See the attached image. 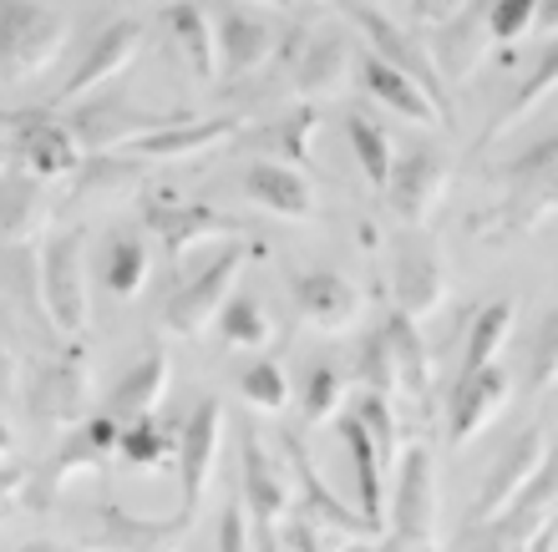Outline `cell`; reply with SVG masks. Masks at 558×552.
<instances>
[{
  "label": "cell",
  "mask_w": 558,
  "mask_h": 552,
  "mask_svg": "<svg viewBox=\"0 0 558 552\" xmlns=\"http://www.w3.org/2000/svg\"><path fill=\"white\" fill-rule=\"evenodd\" d=\"M558 213V137L533 143L523 158L508 162V188H502L498 208H487V219L477 223L483 244H513L538 223Z\"/></svg>",
  "instance_id": "1"
},
{
  "label": "cell",
  "mask_w": 558,
  "mask_h": 552,
  "mask_svg": "<svg viewBox=\"0 0 558 552\" xmlns=\"http://www.w3.org/2000/svg\"><path fill=\"white\" fill-rule=\"evenodd\" d=\"M72 26L46 0H0V76L5 82H36L61 57Z\"/></svg>",
  "instance_id": "2"
},
{
  "label": "cell",
  "mask_w": 558,
  "mask_h": 552,
  "mask_svg": "<svg viewBox=\"0 0 558 552\" xmlns=\"http://www.w3.org/2000/svg\"><path fill=\"white\" fill-rule=\"evenodd\" d=\"M82 248H87V233L66 229L41 248V263H36V290H41L46 320L57 324V334H66V340H82L92 324L87 254Z\"/></svg>",
  "instance_id": "3"
},
{
  "label": "cell",
  "mask_w": 558,
  "mask_h": 552,
  "mask_svg": "<svg viewBox=\"0 0 558 552\" xmlns=\"http://www.w3.org/2000/svg\"><path fill=\"white\" fill-rule=\"evenodd\" d=\"M386 523L397 552H432L437 548V462L432 446H407L397 456V492L386 496Z\"/></svg>",
  "instance_id": "4"
},
{
  "label": "cell",
  "mask_w": 558,
  "mask_h": 552,
  "mask_svg": "<svg viewBox=\"0 0 558 552\" xmlns=\"http://www.w3.org/2000/svg\"><path fill=\"white\" fill-rule=\"evenodd\" d=\"M0 143L21 173L41 177V183H61V177L82 173V143L66 132V122H57L51 107L0 116Z\"/></svg>",
  "instance_id": "5"
},
{
  "label": "cell",
  "mask_w": 558,
  "mask_h": 552,
  "mask_svg": "<svg viewBox=\"0 0 558 552\" xmlns=\"http://www.w3.org/2000/svg\"><path fill=\"white\" fill-rule=\"evenodd\" d=\"M265 259L269 248L254 238V244H234V248H219V259L208 263L198 279H189L183 290L168 299V324H173L178 334H189V340H198V334L214 330V320H219V309L229 305V294H234L239 274H244V263Z\"/></svg>",
  "instance_id": "6"
},
{
  "label": "cell",
  "mask_w": 558,
  "mask_h": 552,
  "mask_svg": "<svg viewBox=\"0 0 558 552\" xmlns=\"http://www.w3.org/2000/svg\"><path fill=\"white\" fill-rule=\"evenodd\" d=\"M183 116L189 112H147V107H137L112 91V97H92V102L72 107V112H66V132L82 143V152H122V147H133L137 137L173 127Z\"/></svg>",
  "instance_id": "7"
},
{
  "label": "cell",
  "mask_w": 558,
  "mask_h": 552,
  "mask_svg": "<svg viewBox=\"0 0 558 552\" xmlns=\"http://www.w3.org/2000/svg\"><path fill=\"white\" fill-rule=\"evenodd\" d=\"M223 401L219 395H204L198 406H193V416L183 421V431H178V487H183V512H178V527L189 532L193 517H198V507H204V492L208 481H214V471H219V446H223Z\"/></svg>",
  "instance_id": "8"
},
{
  "label": "cell",
  "mask_w": 558,
  "mask_h": 552,
  "mask_svg": "<svg viewBox=\"0 0 558 552\" xmlns=\"http://www.w3.org/2000/svg\"><path fill=\"white\" fill-rule=\"evenodd\" d=\"M345 11H351V21H355V26L366 30L371 57H376V61H386V66H397L401 76H412L416 87H422L426 97H432V102H437L441 112H447V116H452V122H457V112H452V97H447V82H441V72H437V66H432V57H426V46L416 41L412 30H407V26H397L391 15H381V11H376V5H366V0H351Z\"/></svg>",
  "instance_id": "9"
},
{
  "label": "cell",
  "mask_w": 558,
  "mask_h": 552,
  "mask_svg": "<svg viewBox=\"0 0 558 552\" xmlns=\"http://www.w3.org/2000/svg\"><path fill=\"white\" fill-rule=\"evenodd\" d=\"M137 51H143V21H112V26H102L87 41L82 61L66 72L61 91L51 97V107H76L82 97H92L97 87H107L112 76H122L128 66H133Z\"/></svg>",
  "instance_id": "10"
},
{
  "label": "cell",
  "mask_w": 558,
  "mask_h": 552,
  "mask_svg": "<svg viewBox=\"0 0 558 552\" xmlns=\"http://www.w3.org/2000/svg\"><path fill=\"white\" fill-rule=\"evenodd\" d=\"M508 395H513V376H508L498 360L483 365V370H468V376L457 380L452 406H447V441H452V446L477 441L487 426L502 416Z\"/></svg>",
  "instance_id": "11"
},
{
  "label": "cell",
  "mask_w": 558,
  "mask_h": 552,
  "mask_svg": "<svg viewBox=\"0 0 558 552\" xmlns=\"http://www.w3.org/2000/svg\"><path fill=\"white\" fill-rule=\"evenodd\" d=\"M544 456H548V437L538 431V426H529V431H518V437L508 441V451L498 456V466L487 471L483 492H477V502H472L468 527H483V523H493L498 512L513 507V496L533 481V471L544 466Z\"/></svg>",
  "instance_id": "12"
},
{
  "label": "cell",
  "mask_w": 558,
  "mask_h": 552,
  "mask_svg": "<svg viewBox=\"0 0 558 552\" xmlns=\"http://www.w3.org/2000/svg\"><path fill=\"white\" fill-rule=\"evenodd\" d=\"M381 193L401 223H426L437 213L441 193H447V162H441L437 152L416 147V152L391 162V177H386Z\"/></svg>",
  "instance_id": "13"
},
{
  "label": "cell",
  "mask_w": 558,
  "mask_h": 552,
  "mask_svg": "<svg viewBox=\"0 0 558 552\" xmlns=\"http://www.w3.org/2000/svg\"><path fill=\"white\" fill-rule=\"evenodd\" d=\"M290 290H294V309H300V320H305L310 330L340 334L361 320V294H355V284L345 274H336V269L300 274Z\"/></svg>",
  "instance_id": "14"
},
{
  "label": "cell",
  "mask_w": 558,
  "mask_h": 552,
  "mask_svg": "<svg viewBox=\"0 0 558 552\" xmlns=\"http://www.w3.org/2000/svg\"><path fill=\"white\" fill-rule=\"evenodd\" d=\"M147 229L162 238V248H168V259L173 263L198 244H214V238H244V233H250L239 219H229V213H219V208H208V204L147 208Z\"/></svg>",
  "instance_id": "15"
},
{
  "label": "cell",
  "mask_w": 558,
  "mask_h": 552,
  "mask_svg": "<svg viewBox=\"0 0 558 552\" xmlns=\"http://www.w3.org/2000/svg\"><path fill=\"white\" fill-rule=\"evenodd\" d=\"M26 406L41 426H76L87 416V376L76 360L41 365L26 385Z\"/></svg>",
  "instance_id": "16"
},
{
  "label": "cell",
  "mask_w": 558,
  "mask_h": 552,
  "mask_svg": "<svg viewBox=\"0 0 558 552\" xmlns=\"http://www.w3.org/2000/svg\"><path fill=\"white\" fill-rule=\"evenodd\" d=\"M234 132H239V116H183L173 127L137 137V143L122 147V152L137 162H168V158L178 162V158H198L208 147H219L223 137H234Z\"/></svg>",
  "instance_id": "17"
},
{
  "label": "cell",
  "mask_w": 558,
  "mask_h": 552,
  "mask_svg": "<svg viewBox=\"0 0 558 552\" xmlns=\"http://www.w3.org/2000/svg\"><path fill=\"white\" fill-rule=\"evenodd\" d=\"M391 299L412 320H426V315L441 309V299H447V269H441V259L432 248L407 244L397 254V263H391Z\"/></svg>",
  "instance_id": "18"
},
{
  "label": "cell",
  "mask_w": 558,
  "mask_h": 552,
  "mask_svg": "<svg viewBox=\"0 0 558 552\" xmlns=\"http://www.w3.org/2000/svg\"><path fill=\"white\" fill-rule=\"evenodd\" d=\"M244 193L275 219H294V223L315 219V188H310L305 168H294V162H254L244 173Z\"/></svg>",
  "instance_id": "19"
},
{
  "label": "cell",
  "mask_w": 558,
  "mask_h": 552,
  "mask_svg": "<svg viewBox=\"0 0 558 552\" xmlns=\"http://www.w3.org/2000/svg\"><path fill=\"white\" fill-rule=\"evenodd\" d=\"M168 376H173V360H168V349L162 345H153L143 360L122 370V380L112 385V395H107V416H112L118 426L153 416L158 401L168 395Z\"/></svg>",
  "instance_id": "20"
},
{
  "label": "cell",
  "mask_w": 558,
  "mask_h": 552,
  "mask_svg": "<svg viewBox=\"0 0 558 552\" xmlns=\"http://www.w3.org/2000/svg\"><path fill=\"white\" fill-rule=\"evenodd\" d=\"M351 76H355L351 46L340 41V36H315L310 51L300 57V66H294V87H300L305 102H325V97H345Z\"/></svg>",
  "instance_id": "21"
},
{
  "label": "cell",
  "mask_w": 558,
  "mask_h": 552,
  "mask_svg": "<svg viewBox=\"0 0 558 552\" xmlns=\"http://www.w3.org/2000/svg\"><path fill=\"white\" fill-rule=\"evenodd\" d=\"M46 213H51V204H46V183L41 177L21 173V168H5V177H0V244H26V238H36L46 223Z\"/></svg>",
  "instance_id": "22"
},
{
  "label": "cell",
  "mask_w": 558,
  "mask_h": 552,
  "mask_svg": "<svg viewBox=\"0 0 558 552\" xmlns=\"http://www.w3.org/2000/svg\"><path fill=\"white\" fill-rule=\"evenodd\" d=\"M269 51H275V30H269L259 15H244V11L219 15V61H223V76H229V82L254 76L269 61Z\"/></svg>",
  "instance_id": "23"
},
{
  "label": "cell",
  "mask_w": 558,
  "mask_h": 552,
  "mask_svg": "<svg viewBox=\"0 0 558 552\" xmlns=\"http://www.w3.org/2000/svg\"><path fill=\"white\" fill-rule=\"evenodd\" d=\"M118 431L122 426L112 421V416H97V421L76 426L72 437H66V446L57 451V462H51V471H46V496L61 492L72 477H82V471H97V466L118 451Z\"/></svg>",
  "instance_id": "24"
},
{
  "label": "cell",
  "mask_w": 558,
  "mask_h": 552,
  "mask_svg": "<svg viewBox=\"0 0 558 552\" xmlns=\"http://www.w3.org/2000/svg\"><path fill=\"white\" fill-rule=\"evenodd\" d=\"M361 82H366V91L376 97V102H386L391 112L412 116L416 127H452V116L441 112L432 97H426L422 87H416L412 76H401L397 66H386V61L366 57V66H361Z\"/></svg>",
  "instance_id": "25"
},
{
  "label": "cell",
  "mask_w": 558,
  "mask_h": 552,
  "mask_svg": "<svg viewBox=\"0 0 558 552\" xmlns=\"http://www.w3.org/2000/svg\"><path fill=\"white\" fill-rule=\"evenodd\" d=\"M386 345H391V360H397V380H401V395L416 401L422 410H432V360H426V345L422 334H416V320L412 315H401L391 309L381 324Z\"/></svg>",
  "instance_id": "26"
},
{
  "label": "cell",
  "mask_w": 558,
  "mask_h": 552,
  "mask_svg": "<svg viewBox=\"0 0 558 552\" xmlns=\"http://www.w3.org/2000/svg\"><path fill=\"white\" fill-rule=\"evenodd\" d=\"M162 21H168V36H173L178 57L189 61V72L198 82H214V72H219V36H214V21H208L204 5L178 0V5L162 11Z\"/></svg>",
  "instance_id": "27"
},
{
  "label": "cell",
  "mask_w": 558,
  "mask_h": 552,
  "mask_svg": "<svg viewBox=\"0 0 558 552\" xmlns=\"http://www.w3.org/2000/svg\"><path fill=\"white\" fill-rule=\"evenodd\" d=\"M558 87V41L548 46L544 51V61H538V66H533L529 72V82H523V87L513 91V102L502 107L498 116H493V127H487V137H483V147H493L498 143V137H508V132L518 127V122H529L533 112H538V102H544L548 91Z\"/></svg>",
  "instance_id": "28"
},
{
  "label": "cell",
  "mask_w": 558,
  "mask_h": 552,
  "mask_svg": "<svg viewBox=\"0 0 558 552\" xmlns=\"http://www.w3.org/2000/svg\"><path fill=\"white\" fill-rule=\"evenodd\" d=\"M153 274V263H147V248L137 233H112L107 238V254H102V284L107 294H118V299H137Z\"/></svg>",
  "instance_id": "29"
},
{
  "label": "cell",
  "mask_w": 558,
  "mask_h": 552,
  "mask_svg": "<svg viewBox=\"0 0 558 552\" xmlns=\"http://www.w3.org/2000/svg\"><path fill=\"white\" fill-rule=\"evenodd\" d=\"M513 320H518V309L508 305V299H498V305H483L477 315H472L468 349H462V376L498 360V349L508 345V334H513Z\"/></svg>",
  "instance_id": "30"
},
{
  "label": "cell",
  "mask_w": 558,
  "mask_h": 552,
  "mask_svg": "<svg viewBox=\"0 0 558 552\" xmlns=\"http://www.w3.org/2000/svg\"><path fill=\"white\" fill-rule=\"evenodd\" d=\"M284 532H290V538H284L290 552H345L351 542H361L351 527L330 523V517L300 507V502H290V512H284Z\"/></svg>",
  "instance_id": "31"
},
{
  "label": "cell",
  "mask_w": 558,
  "mask_h": 552,
  "mask_svg": "<svg viewBox=\"0 0 558 552\" xmlns=\"http://www.w3.org/2000/svg\"><path fill=\"white\" fill-rule=\"evenodd\" d=\"M219 334L223 345L234 349H265L275 340V324H269L265 305L254 294H229V305L219 309Z\"/></svg>",
  "instance_id": "32"
},
{
  "label": "cell",
  "mask_w": 558,
  "mask_h": 552,
  "mask_svg": "<svg viewBox=\"0 0 558 552\" xmlns=\"http://www.w3.org/2000/svg\"><path fill=\"white\" fill-rule=\"evenodd\" d=\"M345 137H351V152H355V162H361L366 183H371V188H386V177H391V162H397V152H391V143H386L381 122H371V116L351 112V116H345Z\"/></svg>",
  "instance_id": "33"
},
{
  "label": "cell",
  "mask_w": 558,
  "mask_h": 552,
  "mask_svg": "<svg viewBox=\"0 0 558 552\" xmlns=\"http://www.w3.org/2000/svg\"><path fill=\"white\" fill-rule=\"evenodd\" d=\"M351 416L361 421V431L371 437V446H376V462H381V471H397L401 431H397V416H391V401H386V395H376V391H366L361 401H355Z\"/></svg>",
  "instance_id": "34"
},
{
  "label": "cell",
  "mask_w": 558,
  "mask_h": 552,
  "mask_svg": "<svg viewBox=\"0 0 558 552\" xmlns=\"http://www.w3.org/2000/svg\"><path fill=\"white\" fill-rule=\"evenodd\" d=\"M351 380L345 370H336L330 360L310 365V380H305V421L310 426H325L330 416L340 410V401H345V391H351Z\"/></svg>",
  "instance_id": "35"
},
{
  "label": "cell",
  "mask_w": 558,
  "mask_h": 552,
  "mask_svg": "<svg viewBox=\"0 0 558 552\" xmlns=\"http://www.w3.org/2000/svg\"><path fill=\"white\" fill-rule=\"evenodd\" d=\"M493 41V30H487V15L477 21V15H457L452 21V36H447V72L462 82V76L477 72V61H483V46Z\"/></svg>",
  "instance_id": "36"
},
{
  "label": "cell",
  "mask_w": 558,
  "mask_h": 552,
  "mask_svg": "<svg viewBox=\"0 0 558 552\" xmlns=\"http://www.w3.org/2000/svg\"><path fill=\"white\" fill-rule=\"evenodd\" d=\"M355 380H366V391L376 395H401V380H397V360H391V345H386L381 330H371L361 340V355H355Z\"/></svg>",
  "instance_id": "37"
},
{
  "label": "cell",
  "mask_w": 558,
  "mask_h": 552,
  "mask_svg": "<svg viewBox=\"0 0 558 552\" xmlns=\"http://www.w3.org/2000/svg\"><path fill=\"white\" fill-rule=\"evenodd\" d=\"M118 456L128 466H137V471H158V466H168L173 446H168V437L143 416V421H128V431H118Z\"/></svg>",
  "instance_id": "38"
},
{
  "label": "cell",
  "mask_w": 558,
  "mask_h": 552,
  "mask_svg": "<svg viewBox=\"0 0 558 552\" xmlns=\"http://www.w3.org/2000/svg\"><path fill=\"white\" fill-rule=\"evenodd\" d=\"M239 395H244L254 410H269V416H275V410L290 406V376H284L275 360H259L239 376Z\"/></svg>",
  "instance_id": "39"
},
{
  "label": "cell",
  "mask_w": 558,
  "mask_h": 552,
  "mask_svg": "<svg viewBox=\"0 0 558 552\" xmlns=\"http://www.w3.org/2000/svg\"><path fill=\"white\" fill-rule=\"evenodd\" d=\"M315 127H320V112L315 107H300L294 116H284L275 127V152H279V162H294V168H310V143H315Z\"/></svg>",
  "instance_id": "40"
},
{
  "label": "cell",
  "mask_w": 558,
  "mask_h": 552,
  "mask_svg": "<svg viewBox=\"0 0 558 552\" xmlns=\"http://www.w3.org/2000/svg\"><path fill=\"white\" fill-rule=\"evenodd\" d=\"M533 391L544 395L558 385V309H548L538 320V340H533Z\"/></svg>",
  "instance_id": "41"
},
{
  "label": "cell",
  "mask_w": 558,
  "mask_h": 552,
  "mask_svg": "<svg viewBox=\"0 0 558 552\" xmlns=\"http://www.w3.org/2000/svg\"><path fill=\"white\" fill-rule=\"evenodd\" d=\"M533 15H538V0H493L487 30H493V41L498 46H513L518 36L533 26Z\"/></svg>",
  "instance_id": "42"
},
{
  "label": "cell",
  "mask_w": 558,
  "mask_h": 552,
  "mask_svg": "<svg viewBox=\"0 0 558 552\" xmlns=\"http://www.w3.org/2000/svg\"><path fill=\"white\" fill-rule=\"evenodd\" d=\"M219 552H254V527H250V507H244V496L223 507V517H219Z\"/></svg>",
  "instance_id": "43"
},
{
  "label": "cell",
  "mask_w": 558,
  "mask_h": 552,
  "mask_svg": "<svg viewBox=\"0 0 558 552\" xmlns=\"http://www.w3.org/2000/svg\"><path fill=\"white\" fill-rule=\"evenodd\" d=\"M472 0H412V15L422 26H452L457 15H468Z\"/></svg>",
  "instance_id": "44"
},
{
  "label": "cell",
  "mask_w": 558,
  "mask_h": 552,
  "mask_svg": "<svg viewBox=\"0 0 558 552\" xmlns=\"http://www.w3.org/2000/svg\"><path fill=\"white\" fill-rule=\"evenodd\" d=\"M523 552H558V507L544 517V527L533 532V538H529V548H523Z\"/></svg>",
  "instance_id": "45"
},
{
  "label": "cell",
  "mask_w": 558,
  "mask_h": 552,
  "mask_svg": "<svg viewBox=\"0 0 558 552\" xmlns=\"http://www.w3.org/2000/svg\"><path fill=\"white\" fill-rule=\"evenodd\" d=\"M21 487H26V466L0 462V502H5V496H21Z\"/></svg>",
  "instance_id": "46"
},
{
  "label": "cell",
  "mask_w": 558,
  "mask_h": 552,
  "mask_svg": "<svg viewBox=\"0 0 558 552\" xmlns=\"http://www.w3.org/2000/svg\"><path fill=\"white\" fill-rule=\"evenodd\" d=\"M11 380H15V360L5 349V340H0V395H11Z\"/></svg>",
  "instance_id": "47"
},
{
  "label": "cell",
  "mask_w": 558,
  "mask_h": 552,
  "mask_svg": "<svg viewBox=\"0 0 558 552\" xmlns=\"http://www.w3.org/2000/svg\"><path fill=\"white\" fill-rule=\"evenodd\" d=\"M533 26L558 30V0H538V15H533Z\"/></svg>",
  "instance_id": "48"
},
{
  "label": "cell",
  "mask_w": 558,
  "mask_h": 552,
  "mask_svg": "<svg viewBox=\"0 0 558 552\" xmlns=\"http://www.w3.org/2000/svg\"><path fill=\"white\" fill-rule=\"evenodd\" d=\"M523 548H529V542H483L477 552H523Z\"/></svg>",
  "instance_id": "49"
},
{
  "label": "cell",
  "mask_w": 558,
  "mask_h": 552,
  "mask_svg": "<svg viewBox=\"0 0 558 552\" xmlns=\"http://www.w3.org/2000/svg\"><path fill=\"white\" fill-rule=\"evenodd\" d=\"M15 552H72V548H61V542H26V548H15Z\"/></svg>",
  "instance_id": "50"
},
{
  "label": "cell",
  "mask_w": 558,
  "mask_h": 552,
  "mask_svg": "<svg viewBox=\"0 0 558 552\" xmlns=\"http://www.w3.org/2000/svg\"><path fill=\"white\" fill-rule=\"evenodd\" d=\"M5 451H15V437H11V426L0 421V456H5Z\"/></svg>",
  "instance_id": "51"
},
{
  "label": "cell",
  "mask_w": 558,
  "mask_h": 552,
  "mask_svg": "<svg viewBox=\"0 0 558 552\" xmlns=\"http://www.w3.org/2000/svg\"><path fill=\"white\" fill-rule=\"evenodd\" d=\"M345 552H397V548H391V542H381V548H361V542H351Z\"/></svg>",
  "instance_id": "52"
},
{
  "label": "cell",
  "mask_w": 558,
  "mask_h": 552,
  "mask_svg": "<svg viewBox=\"0 0 558 552\" xmlns=\"http://www.w3.org/2000/svg\"><path fill=\"white\" fill-rule=\"evenodd\" d=\"M5 168H11V152H5V143H0V177H5Z\"/></svg>",
  "instance_id": "53"
},
{
  "label": "cell",
  "mask_w": 558,
  "mask_h": 552,
  "mask_svg": "<svg viewBox=\"0 0 558 552\" xmlns=\"http://www.w3.org/2000/svg\"><path fill=\"white\" fill-rule=\"evenodd\" d=\"M259 5H275V11H284V5H294V0H259Z\"/></svg>",
  "instance_id": "54"
},
{
  "label": "cell",
  "mask_w": 558,
  "mask_h": 552,
  "mask_svg": "<svg viewBox=\"0 0 558 552\" xmlns=\"http://www.w3.org/2000/svg\"><path fill=\"white\" fill-rule=\"evenodd\" d=\"M0 462H5V456H0Z\"/></svg>",
  "instance_id": "55"
}]
</instances>
